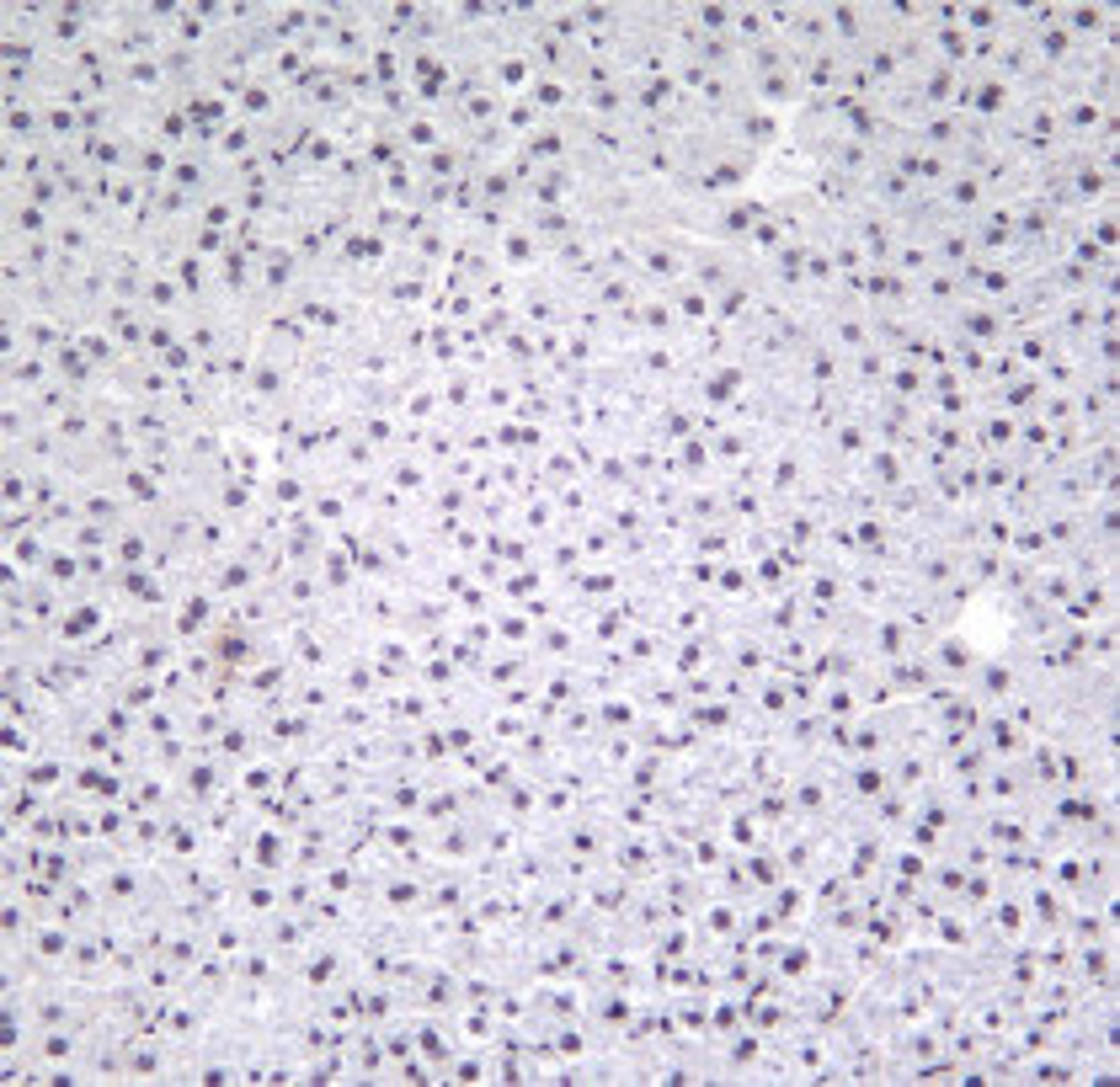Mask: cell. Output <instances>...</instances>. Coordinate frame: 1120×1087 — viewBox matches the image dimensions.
Instances as JSON below:
<instances>
[{"label":"cell","instance_id":"1","mask_svg":"<svg viewBox=\"0 0 1120 1087\" xmlns=\"http://www.w3.org/2000/svg\"><path fill=\"white\" fill-rule=\"evenodd\" d=\"M411 91H417V102H437V96L448 91V60H437V54L422 49L417 60H411Z\"/></svg>","mask_w":1120,"mask_h":1087},{"label":"cell","instance_id":"2","mask_svg":"<svg viewBox=\"0 0 1120 1087\" xmlns=\"http://www.w3.org/2000/svg\"><path fill=\"white\" fill-rule=\"evenodd\" d=\"M486 85L496 96H513V91H529L534 85V60L529 54H502V60L491 64V75H486Z\"/></svg>","mask_w":1120,"mask_h":1087},{"label":"cell","instance_id":"3","mask_svg":"<svg viewBox=\"0 0 1120 1087\" xmlns=\"http://www.w3.org/2000/svg\"><path fill=\"white\" fill-rule=\"evenodd\" d=\"M112 560H118L123 570H129V565H134V570L145 565V560H150V534H145V528H123L118 544H112Z\"/></svg>","mask_w":1120,"mask_h":1087},{"label":"cell","instance_id":"4","mask_svg":"<svg viewBox=\"0 0 1120 1087\" xmlns=\"http://www.w3.org/2000/svg\"><path fill=\"white\" fill-rule=\"evenodd\" d=\"M534 246H539L534 230H507V235H502V251H496V256H502L507 267H529L534 256H539Z\"/></svg>","mask_w":1120,"mask_h":1087},{"label":"cell","instance_id":"5","mask_svg":"<svg viewBox=\"0 0 1120 1087\" xmlns=\"http://www.w3.org/2000/svg\"><path fill=\"white\" fill-rule=\"evenodd\" d=\"M496 640H502V646H529V640H534V619H529V613H502V619H496Z\"/></svg>","mask_w":1120,"mask_h":1087},{"label":"cell","instance_id":"6","mask_svg":"<svg viewBox=\"0 0 1120 1087\" xmlns=\"http://www.w3.org/2000/svg\"><path fill=\"white\" fill-rule=\"evenodd\" d=\"M614 592H619V576H614V570H603V576L592 570V576H582V597H587V603H598V597H614Z\"/></svg>","mask_w":1120,"mask_h":1087}]
</instances>
